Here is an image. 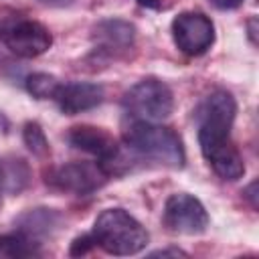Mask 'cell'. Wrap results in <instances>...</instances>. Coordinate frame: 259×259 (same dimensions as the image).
<instances>
[{
    "instance_id": "6da1fadb",
    "label": "cell",
    "mask_w": 259,
    "mask_h": 259,
    "mask_svg": "<svg viewBox=\"0 0 259 259\" xmlns=\"http://www.w3.org/2000/svg\"><path fill=\"white\" fill-rule=\"evenodd\" d=\"M235 113V97L225 89L206 95L196 109L200 152L223 180H239L245 174L243 156L231 140Z\"/></svg>"
},
{
    "instance_id": "7a4b0ae2",
    "label": "cell",
    "mask_w": 259,
    "mask_h": 259,
    "mask_svg": "<svg viewBox=\"0 0 259 259\" xmlns=\"http://www.w3.org/2000/svg\"><path fill=\"white\" fill-rule=\"evenodd\" d=\"M91 237L109 255H136L150 241L142 223L123 208H105L95 219Z\"/></svg>"
},
{
    "instance_id": "3957f363",
    "label": "cell",
    "mask_w": 259,
    "mask_h": 259,
    "mask_svg": "<svg viewBox=\"0 0 259 259\" xmlns=\"http://www.w3.org/2000/svg\"><path fill=\"white\" fill-rule=\"evenodd\" d=\"M123 140L127 144L130 150L138 152L144 158L156 160L164 166L170 168H182L184 166V148L182 142L178 138V134H174L170 127L158 125L154 121H136L132 123L125 134Z\"/></svg>"
},
{
    "instance_id": "277c9868",
    "label": "cell",
    "mask_w": 259,
    "mask_h": 259,
    "mask_svg": "<svg viewBox=\"0 0 259 259\" xmlns=\"http://www.w3.org/2000/svg\"><path fill=\"white\" fill-rule=\"evenodd\" d=\"M123 107L140 121L166 119L174 109L172 89L160 79H142L123 95Z\"/></svg>"
},
{
    "instance_id": "5b68a950",
    "label": "cell",
    "mask_w": 259,
    "mask_h": 259,
    "mask_svg": "<svg viewBox=\"0 0 259 259\" xmlns=\"http://www.w3.org/2000/svg\"><path fill=\"white\" fill-rule=\"evenodd\" d=\"M172 38L180 53L200 57L214 42V24L202 12H182L172 20Z\"/></svg>"
},
{
    "instance_id": "8992f818",
    "label": "cell",
    "mask_w": 259,
    "mask_h": 259,
    "mask_svg": "<svg viewBox=\"0 0 259 259\" xmlns=\"http://www.w3.org/2000/svg\"><path fill=\"white\" fill-rule=\"evenodd\" d=\"M69 144L81 152H87L99 160L101 170L109 176L117 172V164H121V150L111 134L95 125H77L67 136Z\"/></svg>"
},
{
    "instance_id": "52a82bcc",
    "label": "cell",
    "mask_w": 259,
    "mask_h": 259,
    "mask_svg": "<svg viewBox=\"0 0 259 259\" xmlns=\"http://www.w3.org/2000/svg\"><path fill=\"white\" fill-rule=\"evenodd\" d=\"M164 225L178 235H200L208 227V214L196 196L176 192L164 204Z\"/></svg>"
},
{
    "instance_id": "ba28073f",
    "label": "cell",
    "mask_w": 259,
    "mask_h": 259,
    "mask_svg": "<svg viewBox=\"0 0 259 259\" xmlns=\"http://www.w3.org/2000/svg\"><path fill=\"white\" fill-rule=\"evenodd\" d=\"M2 42L22 59H34L42 53H47L53 45V36L47 26H42L36 20H16L6 24L0 30Z\"/></svg>"
},
{
    "instance_id": "9c48e42d",
    "label": "cell",
    "mask_w": 259,
    "mask_h": 259,
    "mask_svg": "<svg viewBox=\"0 0 259 259\" xmlns=\"http://www.w3.org/2000/svg\"><path fill=\"white\" fill-rule=\"evenodd\" d=\"M105 172L97 164L87 162H73L57 168L51 174V184L59 190L73 192V194H89L95 188H99L105 180Z\"/></svg>"
},
{
    "instance_id": "30bf717a",
    "label": "cell",
    "mask_w": 259,
    "mask_h": 259,
    "mask_svg": "<svg viewBox=\"0 0 259 259\" xmlns=\"http://www.w3.org/2000/svg\"><path fill=\"white\" fill-rule=\"evenodd\" d=\"M55 101L67 115L97 107L103 101V87L95 83H61Z\"/></svg>"
},
{
    "instance_id": "8fae6325",
    "label": "cell",
    "mask_w": 259,
    "mask_h": 259,
    "mask_svg": "<svg viewBox=\"0 0 259 259\" xmlns=\"http://www.w3.org/2000/svg\"><path fill=\"white\" fill-rule=\"evenodd\" d=\"M93 38L101 47V51H125L136 40V26L121 18H109L101 20L93 28Z\"/></svg>"
},
{
    "instance_id": "7c38bea8",
    "label": "cell",
    "mask_w": 259,
    "mask_h": 259,
    "mask_svg": "<svg viewBox=\"0 0 259 259\" xmlns=\"http://www.w3.org/2000/svg\"><path fill=\"white\" fill-rule=\"evenodd\" d=\"M36 255V247L24 233L20 235H4L0 237V259H18Z\"/></svg>"
},
{
    "instance_id": "4fadbf2b",
    "label": "cell",
    "mask_w": 259,
    "mask_h": 259,
    "mask_svg": "<svg viewBox=\"0 0 259 259\" xmlns=\"http://www.w3.org/2000/svg\"><path fill=\"white\" fill-rule=\"evenodd\" d=\"M61 81L49 73H32L26 77V91L36 99H55Z\"/></svg>"
},
{
    "instance_id": "5bb4252c",
    "label": "cell",
    "mask_w": 259,
    "mask_h": 259,
    "mask_svg": "<svg viewBox=\"0 0 259 259\" xmlns=\"http://www.w3.org/2000/svg\"><path fill=\"white\" fill-rule=\"evenodd\" d=\"M26 178H28V170L22 160L0 162V186L18 192L26 184Z\"/></svg>"
},
{
    "instance_id": "9a60e30c",
    "label": "cell",
    "mask_w": 259,
    "mask_h": 259,
    "mask_svg": "<svg viewBox=\"0 0 259 259\" xmlns=\"http://www.w3.org/2000/svg\"><path fill=\"white\" fill-rule=\"evenodd\" d=\"M22 140L26 144V148L36 154V156H47L49 154V142H47V136L42 132V127L36 123V121H28L22 130Z\"/></svg>"
},
{
    "instance_id": "2e32d148",
    "label": "cell",
    "mask_w": 259,
    "mask_h": 259,
    "mask_svg": "<svg viewBox=\"0 0 259 259\" xmlns=\"http://www.w3.org/2000/svg\"><path fill=\"white\" fill-rule=\"evenodd\" d=\"M26 217L30 219L28 223H24V225H22V229H24V235H26V237L36 235V233H40V231H47V229L51 227V212H49L47 208L32 210V212H28Z\"/></svg>"
},
{
    "instance_id": "e0dca14e",
    "label": "cell",
    "mask_w": 259,
    "mask_h": 259,
    "mask_svg": "<svg viewBox=\"0 0 259 259\" xmlns=\"http://www.w3.org/2000/svg\"><path fill=\"white\" fill-rule=\"evenodd\" d=\"M93 245H95V241H93L91 235L77 237V239L73 241V245H71V255H85Z\"/></svg>"
},
{
    "instance_id": "ac0fdd59",
    "label": "cell",
    "mask_w": 259,
    "mask_h": 259,
    "mask_svg": "<svg viewBox=\"0 0 259 259\" xmlns=\"http://www.w3.org/2000/svg\"><path fill=\"white\" fill-rule=\"evenodd\" d=\"M150 257H186V253L180 249H160V251L150 253Z\"/></svg>"
},
{
    "instance_id": "d6986e66",
    "label": "cell",
    "mask_w": 259,
    "mask_h": 259,
    "mask_svg": "<svg viewBox=\"0 0 259 259\" xmlns=\"http://www.w3.org/2000/svg\"><path fill=\"white\" fill-rule=\"evenodd\" d=\"M217 8H221V10H233V8H237V6H241L243 4V0H210Z\"/></svg>"
},
{
    "instance_id": "ffe728a7",
    "label": "cell",
    "mask_w": 259,
    "mask_h": 259,
    "mask_svg": "<svg viewBox=\"0 0 259 259\" xmlns=\"http://www.w3.org/2000/svg\"><path fill=\"white\" fill-rule=\"evenodd\" d=\"M255 186H257V182H251V184H249V188L245 190V196L251 200V206H253V208H257V200H255Z\"/></svg>"
},
{
    "instance_id": "44dd1931",
    "label": "cell",
    "mask_w": 259,
    "mask_h": 259,
    "mask_svg": "<svg viewBox=\"0 0 259 259\" xmlns=\"http://www.w3.org/2000/svg\"><path fill=\"white\" fill-rule=\"evenodd\" d=\"M140 6H146V8H154V10H160L162 8V0H138Z\"/></svg>"
},
{
    "instance_id": "7402d4cb",
    "label": "cell",
    "mask_w": 259,
    "mask_h": 259,
    "mask_svg": "<svg viewBox=\"0 0 259 259\" xmlns=\"http://www.w3.org/2000/svg\"><path fill=\"white\" fill-rule=\"evenodd\" d=\"M255 24H257V18H251V20H249V38H251L253 45L257 42V30H255Z\"/></svg>"
},
{
    "instance_id": "603a6c76",
    "label": "cell",
    "mask_w": 259,
    "mask_h": 259,
    "mask_svg": "<svg viewBox=\"0 0 259 259\" xmlns=\"http://www.w3.org/2000/svg\"><path fill=\"white\" fill-rule=\"evenodd\" d=\"M42 4H49V6H69L73 0H38Z\"/></svg>"
}]
</instances>
